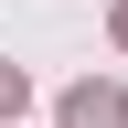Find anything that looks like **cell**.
Here are the masks:
<instances>
[{
	"mask_svg": "<svg viewBox=\"0 0 128 128\" xmlns=\"http://www.w3.org/2000/svg\"><path fill=\"white\" fill-rule=\"evenodd\" d=\"M118 43H128V11H118Z\"/></svg>",
	"mask_w": 128,
	"mask_h": 128,
	"instance_id": "3957f363",
	"label": "cell"
},
{
	"mask_svg": "<svg viewBox=\"0 0 128 128\" xmlns=\"http://www.w3.org/2000/svg\"><path fill=\"white\" fill-rule=\"evenodd\" d=\"M64 128H128V96L118 86H75L64 96Z\"/></svg>",
	"mask_w": 128,
	"mask_h": 128,
	"instance_id": "6da1fadb",
	"label": "cell"
},
{
	"mask_svg": "<svg viewBox=\"0 0 128 128\" xmlns=\"http://www.w3.org/2000/svg\"><path fill=\"white\" fill-rule=\"evenodd\" d=\"M0 118H22V64H0Z\"/></svg>",
	"mask_w": 128,
	"mask_h": 128,
	"instance_id": "7a4b0ae2",
	"label": "cell"
}]
</instances>
